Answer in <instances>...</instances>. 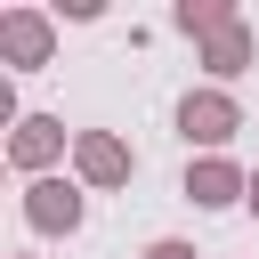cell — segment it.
<instances>
[{"mask_svg":"<svg viewBox=\"0 0 259 259\" xmlns=\"http://www.w3.org/2000/svg\"><path fill=\"white\" fill-rule=\"evenodd\" d=\"M16 210H24L32 235H81V219H89V186H81V178H24Z\"/></svg>","mask_w":259,"mask_h":259,"instance_id":"cell-1","label":"cell"},{"mask_svg":"<svg viewBox=\"0 0 259 259\" xmlns=\"http://www.w3.org/2000/svg\"><path fill=\"white\" fill-rule=\"evenodd\" d=\"M49 57H57V16L32 8V0L0 8V65H8V73H40Z\"/></svg>","mask_w":259,"mask_h":259,"instance_id":"cell-2","label":"cell"},{"mask_svg":"<svg viewBox=\"0 0 259 259\" xmlns=\"http://www.w3.org/2000/svg\"><path fill=\"white\" fill-rule=\"evenodd\" d=\"M243 130V105H235V89H186L178 97V138L186 146H202V154H227V138Z\"/></svg>","mask_w":259,"mask_h":259,"instance_id":"cell-3","label":"cell"},{"mask_svg":"<svg viewBox=\"0 0 259 259\" xmlns=\"http://www.w3.org/2000/svg\"><path fill=\"white\" fill-rule=\"evenodd\" d=\"M65 154H73L65 113H24V121L8 130V170H24V178H57Z\"/></svg>","mask_w":259,"mask_h":259,"instance_id":"cell-4","label":"cell"},{"mask_svg":"<svg viewBox=\"0 0 259 259\" xmlns=\"http://www.w3.org/2000/svg\"><path fill=\"white\" fill-rule=\"evenodd\" d=\"M73 178H81L89 194H113V186H130V178H138V154H130V138H113V130H73Z\"/></svg>","mask_w":259,"mask_h":259,"instance_id":"cell-5","label":"cell"},{"mask_svg":"<svg viewBox=\"0 0 259 259\" xmlns=\"http://www.w3.org/2000/svg\"><path fill=\"white\" fill-rule=\"evenodd\" d=\"M178 194H186L194 210H235V202L251 194V170H243V162H227V154H194V162H186V178H178Z\"/></svg>","mask_w":259,"mask_h":259,"instance_id":"cell-6","label":"cell"},{"mask_svg":"<svg viewBox=\"0 0 259 259\" xmlns=\"http://www.w3.org/2000/svg\"><path fill=\"white\" fill-rule=\"evenodd\" d=\"M194 65L210 73V89H227V81H243V73L259 65V32H251V24H227L219 40H202V49H194Z\"/></svg>","mask_w":259,"mask_h":259,"instance_id":"cell-7","label":"cell"},{"mask_svg":"<svg viewBox=\"0 0 259 259\" xmlns=\"http://www.w3.org/2000/svg\"><path fill=\"white\" fill-rule=\"evenodd\" d=\"M170 24L202 49V40H219L227 24H243V8H235V0H178V8H170Z\"/></svg>","mask_w":259,"mask_h":259,"instance_id":"cell-8","label":"cell"},{"mask_svg":"<svg viewBox=\"0 0 259 259\" xmlns=\"http://www.w3.org/2000/svg\"><path fill=\"white\" fill-rule=\"evenodd\" d=\"M138 259H202V251H194V243H186V235H154V243H146V251H138Z\"/></svg>","mask_w":259,"mask_h":259,"instance_id":"cell-9","label":"cell"},{"mask_svg":"<svg viewBox=\"0 0 259 259\" xmlns=\"http://www.w3.org/2000/svg\"><path fill=\"white\" fill-rule=\"evenodd\" d=\"M243 210H251V219H259V170H251V194H243Z\"/></svg>","mask_w":259,"mask_h":259,"instance_id":"cell-10","label":"cell"},{"mask_svg":"<svg viewBox=\"0 0 259 259\" xmlns=\"http://www.w3.org/2000/svg\"><path fill=\"white\" fill-rule=\"evenodd\" d=\"M16 259H32V251H16Z\"/></svg>","mask_w":259,"mask_h":259,"instance_id":"cell-11","label":"cell"}]
</instances>
